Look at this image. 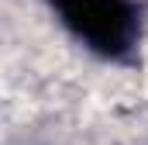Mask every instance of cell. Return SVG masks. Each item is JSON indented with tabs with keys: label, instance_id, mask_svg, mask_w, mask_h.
I'll use <instances>...</instances> for the list:
<instances>
[{
	"label": "cell",
	"instance_id": "obj_1",
	"mask_svg": "<svg viewBox=\"0 0 148 145\" xmlns=\"http://www.w3.org/2000/svg\"><path fill=\"white\" fill-rule=\"evenodd\" d=\"M59 24L93 55L110 62H134L145 17L138 0H45Z\"/></svg>",
	"mask_w": 148,
	"mask_h": 145
}]
</instances>
